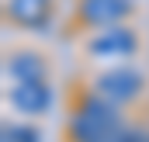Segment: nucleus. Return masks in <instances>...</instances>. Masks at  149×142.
I'll list each match as a JSON object with an SVG mask.
<instances>
[{
    "mask_svg": "<svg viewBox=\"0 0 149 142\" xmlns=\"http://www.w3.org/2000/svg\"><path fill=\"white\" fill-rule=\"evenodd\" d=\"M146 87L142 73L132 70V66H118V70H108L97 76V94L108 97L111 104H121V101H132L139 90Z\"/></svg>",
    "mask_w": 149,
    "mask_h": 142,
    "instance_id": "1",
    "label": "nucleus"
},
{
    "mask_svg": "<svg viewBox=\"0 0 149 142\" xmlns=\"http://www.w3.org/2000/svg\"><path fill=\"white\" fill-rule=\"evenodd\" d=\"M128 10V0H83V17L90 24H114Z\"/></svg>",
    "mask_w": 149,
    "mask_h": 142,
    "instance_id": "2",
    "label": "nucleus"
},
{
    "mask_svg": "<svg viewBox=\"0 0 149 142\" xmlns=\"http://www.w3.org/2000/svg\"><path fill=\"white\" fill-rule=\"evenodd\" d=\"M14 104L21 107V111H28V114H38V111L49 107V90H45L38 80L17 83V87H14Z\"/></svg>",
    "mask_w": 149,
    "mask_h": 142,
    "instance_id": "3",
    "label": "nucleus"
},
{
    "mask_svg": "<svg viewBox=\"0 0 149 142\" xmlns=\"http://www.w3.org/2000/svg\"><path fill=\"white\" fill-rule=\"evenodd\" d=\"M135 49V38L128 35V31H108L104 38H97L94 45H90V52L94 56H101V59H111V56H128Z\"/></svg>",
    "mask_w": 149,
    "mask_h": 142,
    "instance_id": "4",
    "label": "nucleus"
},
{
    "mask_svg": "<svg viewBox=\"0 0 149 142\" xmlns=\"http://www.w3.org/2000/svg\"><path fill=\"white\" fill-rule=\"evenodd\" d=\"M10 73L21 80V83H31V80H38L42 73H45V66H42V59L38 56H31V52H17V56H10Z\"/></svg>",
    "mask_w": 149,
    "mask_h": 142,
    "instance_id": "5",
    "label": "nucleus"
},
{
    "mask_svg": "<svg viewBox=\"0 0 149 142\" xmlns=\"http://www.w3.org/2000/svg\"><path fill=\"white\" fill-rule=\"evenodd\" d=\"M10 14L24 24H42L45 21V0H10Z\"/></svg>",
    "mask_w": 149,
    "mask_h": 142,
    "instance_id": "6",
    "label": "nucleus"
}]
</instances>
